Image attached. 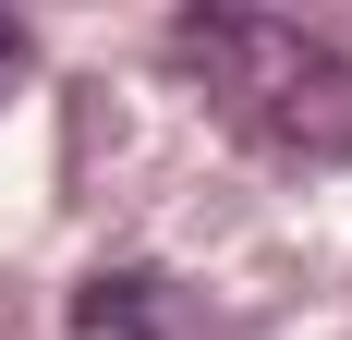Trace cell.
Returning <instances> with one entry per match:
<instances>
[{
  "mask_svg": "<svg viewBox=\"0 0 352 340\" xmlns=\"http://www.w3.org/2000/svg\"><path fill=\"white\" fill-rule=\"evenodd\" d=\"M170 61L207 85V109L243 146H267V158H292V170L352 158V61L328 36L280 25V12H182Z\"/></svg>",
  "mask_w": 352,
  "mask_h": 340,
  "instance_id": "1",
  "label": "cell"
},
{
  "mask_svg": "<svg viewBox=\"0 0 352 340\" xmlns=\"http://www.w3.org/2000/svg\"><path fill=\"white\" fill-rule=\"evenodd\" d=\"M25 85V25H0V98Z\"/></svg>",
  "mask_w": 352,
  "mask_h": 340,
  "instance_id": "2",
  "label": "cell"
}]
</instances>
